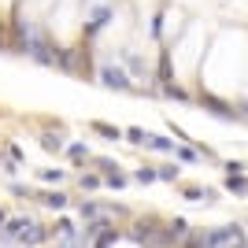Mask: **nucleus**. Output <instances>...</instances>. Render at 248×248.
I'll return each instance as SVG.
<instances>
[{"mask_svg":"<svg viewBox=\"0 0 248 248\" xmlns=\"http://www.w3.org/2000/svg\"><path fill=\"white\" fill-rule=\"evenodd\" d=\"M96 186H100V178H93V174L82 178V189H96Z\"/></svg>","mask_w":248,"mask_h":248,"instance_id":"obj_10","label":"nucleus"},{"mask_svg":"<svg viewBox=\"0 0 248 248\" xmlns=\"http://www.w3.org/2000/svg\"><path fill=\"white\" fill-rule=\"evenodd\" d=\"M145 145H148V148H159V152H170V141H167V137H152V134H148Z\"/></svg>","mask_w":248,"mask_h":248,"instance_id":"obj_5","label":"nucleus"},{"mask_svg":"<svg viewBox=\"0 0 248 248\" xmlns=\"http://www.w3.org/2000/svg\"><path fill=\"white\" fill-rule=\"evenodd\" d=\"M174 174H178V167H163V170H159V178H163V182H170Z\"/></svg>","mask_w":248,"mask_h":248,"instance_id":"obj_9","label":"nucleus"},{"mask_svg":"<svg viewBox=\"0 0 248 248\" xmlns=\"http://www.w3.org/2000/svg\"><path fill=\"white\" fill-rule=\"evenodd\" d=\"M204 104H207V108H211L215 115H222V119H233V111H230L222 100H215V96H204Z\"/></svg>","mask_w":248,"mask_h":248,"instance_id":"obj_3","label":"nucleus"},{"mask_svg":"<svg viewBox=\"0 0 248 248\" xmlns=\"http://www.w3.org/2000/svg\"><path fill=\"white\" fill-rule=\"evenodd\" d=\"M93 130H96L100 137H111V141H119V137H123L119 130H115V126H108V123H93Z\"/></svg>","mask_w":248,"mask_h":248,"instance_id":"obj_4","label":"nucleus"},{"mask_svg":"<svg viewBox=\"0 0 248 248\" xmlns=\"http://www.w3.org/2000/svg\"><path fill=\"white\" fill-rule=\"evenodd\" d=\"M4 45H8V37H4V26H0V48H4Z\"/></svg>","mask_w":248,"mask_h":248,"instance_id":"obj_11","label":"nucleus"},{"mask_svg":"<svg viewBox=\"0 0 248 248\" xmlns=\"http://www.w3.org/2000/svg\"><path fill=\"white\" fill-rule=\"evenodd\" d=\"M137 182H141V186H145V182H152V178H159V174H155V170H152V167H141V170H137Z\"/></svg>","mask_w":248,"mask_h":248,"instance_id":"obj_7","label":"nucleus"},{"mask_svg":"<svg viewBox=\"0 0 248 248\" xmlns=\"http://www.w3.org/2000/svg\"><path fill=\"white\" fill-rule=\"evenodd\" d=\"M100 82L108 89H130V82H126V74L119 67H100Z\"/></svg>","mask_w":248,"mask_h":248,"instance_id":"obj_1","label":"nucleus"},{"mask_svg":"<svg viewBox=\"0 0 248 248\" xmlns=\"http://www.w3.org/2000/svg\"><path fill=\"white\" fill-rule=\"evenodd\" d=\"M134 241H155V226H152V222H137Z\"/></svg>","mask_w":248,"mask_h":248,"instance_id":"obj_2","label":"nucleus"},{"mask_svg":"<svg viewBox=\"0 0 248 248\" xmlns=\"http://www.w3.org/2000/svg\"><path fill=\"white\" fill-rule=\"evenodd\" d=\"M45 204H48V207H63V204H67V197H63V193H45Z\"/></svg>","mask_w":248,"mask_h":248,"instance_id":"obj_6","label":"nucleus"},{"mask_svg":"<svg viewBox=\"0 0 248 248\" xmlns=\"http://www.w3.org/2000/svg\"><path fill=\"white\" fill-rule=\"evenodd\" d=\"M4 222H8V215H4V211H0V226H4Z\"/></svg>","mask_w":248,"mask_h":248,"instance_id":"obj_12","label":"nucleus"},{"mask_svg":"<svg viewBox=\"0 0 248 248\" xmlns=\"http://www.w3.org/2000/svg\"><path fill=\"white\" fill-rule=\"evenodd\" d=\"M41 145L48 148V152H56V148H60L63 141H60V137H56V134H45V137H41Z\"/></svg>","mask_w":248,"mask_h":248,"instance_id":"obj_8","label":"nucleus"}]
</instances>
